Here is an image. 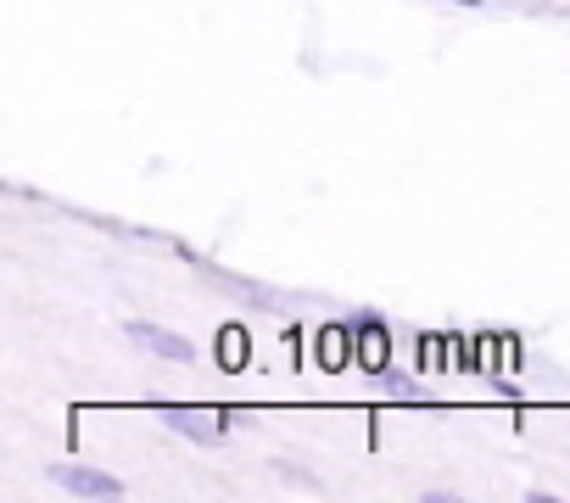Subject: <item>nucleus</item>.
I'll list each match as a JSON object with an SVG mask.
<instances>
[{
    "label": "nucleus",
    "mask_w": 570,
    "mask_h": 503,
    "mask_svg": "<svg viewBox=\"0 0 570 503\" xmlns=\"http://www.w3.org/2000/svg\"><path fill=\"white\" fill-rule=\"evenodd\" d=\"M308 364H314L320 375H347V369H358V336H353V319H325V325L314 331Z\"/></svg>",
    "instance_id": "1"
},
{
    "label": "nucleus",
    "mask_w": 570,
    "mask_h": 503,
    "mask_svg": "<svg viewBox=\"0 0 570 503\" xmlns=\"http://www.w3.org/2000/svg\"><path fill=\"white\" fill-rule=\"evenodd\" d=\"M353 336H358V375H370V381L392 375V358H397L392 325H386L381 314H358V319H353Z\"/></svg>",
    "instance_id": "2"
},
{
    "label": "nucleus",
    "mask_w": 570,
    "mask_h": 503,
    "mask_svg": "<svg viewBox=\"0 0 570 503\" xmlns=\"http://www.w3.org/2000/svg\"><path fill=\"white\" fill-rule=\"evenodd\" d=\"M229 408H163V425H174L185 442L196 447H224V431H229Z\"/></svg>",
    "instance_id": "3"
},
{
    "label": "nucleus",
    "mask_w": 570,
    "mask_h": 503,
    "mask_svg": "<svg viewBox=\"0 0 570 503\" xmlns=\"http://www.w3.org/2000/svg\"><path fill=\"white\" fill-rule=\"evenodd\" d=\"M129 331V342L135 347H146L151 358H163V364H196L202 353H196V342H185L179 331H168V325H151V319H129L124 325Z\"/></svg>",
    "instance_id": "4"
},
{
    "label": "nucleus",
    "mask_w": 570,
    "mask_h": 503,
    "mask_svg": "<svg viewBox=\"0 0 570 503\" xmlns=\"http://www.w3.org/2000/svg\"><path fill=\"white\" fill-rule=\"evenodd\" d=\"M470 364H475V375L503 381V375L520 364V342L503 336V331H481V336H470Z\"/></svg>",
    "instance_id": "5"
},
{
    "label": "nucleus",
    "mask_w": 570,
    "mask_h": 503,
    "mask_svg": "<svg viewBox=\"0 0 570 503\" xmlns=\"http://www.w3.org/2000/svg\"><path fill=\"white\" fill-rule=\"evenodd\" d=\"M51 475L73 497H124V481L107 475V470H96V464H51Z\"/></svg>",
    "instance_id": "6"
},
{
    "label": "nucleus",
    "mask_w": 570,
    "mask_h": 503,
    "mask_svg": "<svg viewBox=\"0 0 570 503\" xmlns=\"http://www.w3.org/2000/svg\"><path fill=\"white\" fill-rule=\"evenodd\" d=\"M213 358H218V369H229V375H240V369H252V364H257V347H252V331H246L240 319H229V325H218V336H213Z\"/></svg>",
    "instance_id": "7"
},
{
    "label": "nucleus",
    "mask_w": 570,
    "mask_h": 503,
    "mask_svg": "<svg viewBox=\"0 0 570 503\" xmlns=\"http://www.w3.org/2000/svg\"><path fill=\"white\" fill-rule=\"evenodd\" d=\"M268 464H274L285 481H292V486H303V492H325V486H320V475H314L308 464H297V458H268Z\"/></svg>",
    "instance_id": "8"
},
{
    "label": "nucleus",
    "mask_w": 570,
    "mask_h": 503,
    "mask_svg": "<svg viewBox=\"0 0 570 503\" xmlns=\"http://www.w3.org/2000/svg\"><path fill=\"white\" fill-rule=\"evenodd\" d=\"M459 7H481V0H459Z\"/></svg>",
    "instance_id": "9"
}]
</instances>
